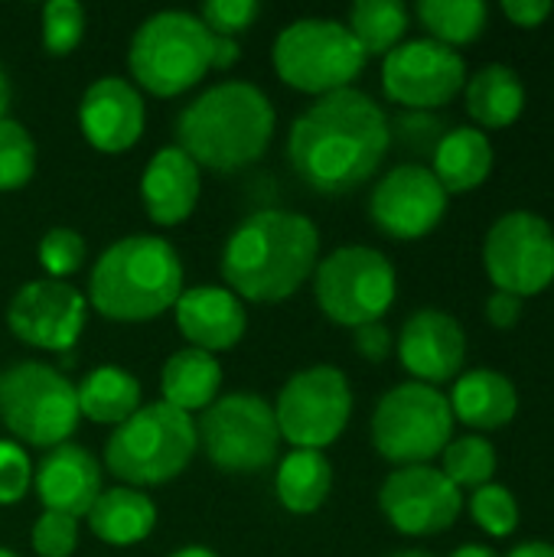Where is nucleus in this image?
<instances>
[{
    "instance_id": "nucleus-1",
    "label": "nucleus",
    "mask_w": 554,
    "mask_h": 557,
    "mask_svg": "<svg viewBox=\"0 0 554 557\" xmlns=\"http://www.w3.org/2000/svg\"><path fill=\"white\" fill-rule=\"evenodd\" d=\"M392 124L385 111L359 88L323 95L291 127L287 160L317 193H349L362 186L385 160Z\"/></svg>"
},
{
    "instance_id": "nucleus-2",
    "label": "nucleus",
    "mask_w": 554,
    "mask_h": 557,
    "mask_svg": "<svg viewBox=\"0 0 554 557\" xmlns=\"http://www.w3.org/2000/svg\"><path fill=\"white\" fill-rule=\"evenodd\" d=\"M320 232L307 215L264 209L248 215L225 242L222 277L235 297L278 304L317 271Z\"/></svg>"
},
{
    "instance_id": "nucleus-3",
    "label": "nucleus",
    "mask_w": 554,
    "mask_h": 557,
    "mask_svg": "<svg viewBox=\"0 0 554 557\" xmlns=\"http://www.w3.org/2000/svg\"><path fill=\"white\" fill-rule=\"evenodd\" d=\"M274 104L251 82H222L183 108L176 147L206 170L235 173L255 163L274 137Z\"/></svg>"
},
{
    "instance_id": "nucleus-4",
    "label": "nucleus",
    "mask_w": 554,
    "mask_h": 557,
    "mask_svg": "<svg viewBox=\"0 0 554 557\" xmlns=\"http://www.w3.org/2000/svg\"><path fill=\"white\" fill-rule=\"evenodd\" d=\"M91 304L118 323H144L176 307L183 294V264L176 248L157 235H127L114 242L91 268Z\"/></svg>"
},
{
    "instance_id": "nucleus-5",
    "label": "nucleus",
    "mask_w": 554,
    "mask_h": 557,
    "mask_svg": "<svg viewBox=\"0 0 554 557\" xmlns=\"http://www.w3.org/2000/svg\"><path fill=\"white\" fill-rule=\"evenodd\" d=\"M196 447L193 418L167 401H153L114 428L104 447V463L118 480L131 483V490L160 486L186 470Z\"/></svg>"
},
{
    "instance_id": "nucleus-6",
    "label": "nucleus",
    "mask_w": 554,
    "mask_h": 557,
    "mask_svg": "<svg viewBox=\"0 0 554 557\" xmlns=\"http://www.w3.org/2000/svg\"><path fill=\"white\" fill-rule=\"evenodd\" d=\"M127 65L147 91L160 98L183 95L212 69V33L193 13H153L131 39Z\"/></svg>"
},
{
    "instance_id": "nucleus-7",
    "label": "nucleus",
    "mask_w": 554,
    "mask_h": 557,
    "mask_svg": "<svg viewBox=\"0 0 554 557\" xmlns=\"http://www.w3.org/2000/svg\"><path fill=\"white\" fill-rule=\"evenodd\" d=\"M78 418L75 385L52 366L26 359L3 372L0 421L16 441L52 450L72 437Z\"/></svg>"
},
{
    "instance_id": "nucleus-8",
    "label": "nucleus",
    "mask_w": 554,
    "mask_h": 557,
    "mask_svg": "<svg viewBox=\"0 0 554 557\" xmlns=\"http://www.w3.org/2000/svg\"><path fill=\"white\" fill-rule=\"evenodd\" d=\"M366 52L340 20L307 16L294 20L274 39V69L281 82L307 95H333L349 88L362 72Z\"/></svg>"
},
{
    "instance_id": "nucleus-9",
    "label": "nucleus",
    "mask_w": 554,
    "mask_h": 557,
    "mask_svg": "<svg viewBox=\"0 0 554 557\" xmlns=\"http://www.w3.org/2000/svg\"><path fill=\"white\" fill-rule=\"evenodd\" d=\"M454 441V411L444 392L421 382L395 385L372 414L376 450L398 467H421Z\"/></svg>"
},
{
    "instance_id": "nucleus-10",
    "label": "nucleus",
    "mask_w": 554,
    "mask_h": 557,
    "mask_svg": "<svg viewBox=\"0 0 554 557\" xmlns=\"http://www.w3.org/2000/svg\"><path fill=\"white\" fill-rule=\"evenodd\" d=\"M395 268L379 248L346 245L317 264V304L340 326L359 330L379 323L395 304Z\"/></svg>"
},
{
    "instance_id": "nucleus-11",
    "label": "nucleus",
    "mask_w": 554,
    "mask_h": 557,
    "mask_svg": "<svg viewBox=\"0 0 554 557\" xmlns=\"http://www.w3.org/2000/svg\"><path fill=\"white\" fill-rule=\"evenodd\" d=\"M196 441L206 457L225 473H258L271 467L278 457L281 431L274 421V408L248 392L216 398L199 424Z\"/></svg>"
},
{
    "instance_id": "nucleus-12",
    "label": "nucleus",
    "mask_w": 554,
    "mask_h": 557,
    "mask_svg": "<svg viewBox=\"0 0 554 557\" xmlns=\"http://www.w3.org/2000/svg\"><path fill=\"white\" fill-rule=\"evenodd\" d=\"M483 268L496 290L519 300L554 284V228L529 209H513L493 222L483 242Z\"/></svg>"
},
{
    "instance_id": "nucleus-13",
    "label": "nucleus",
    "mask_w": 554,
    "mask_h": 557,
    "mask_svg": "<svg viewBox=\"0 0 554 557\" xmlns=\"http://www.w3.org/2000/svg\"><path fill=\"white\" fill-rule=\"evenodd\" d=\"M353 392L336 366H310L287 379L278 395L274 421L294 450H323L349 424Z\"/></svg>"
},
{
    "instance_id": "nucleus-14",
    "label": "nucleus",
    "mask_w": 554,
    "mask_h": 557,
    "mask_svg": "<svg viewBox=\"0 0 554 557\" xmlns=\"http://www.w3.org/2000/svg\"><path fill=\"white\" fill-rule=\"evenodd\" d=\"M385 95L408 111H434L454 101L467 85V62L438 39H408L382 62Z\"/></svg>"
},
{
    "instance_id": "nucleus-15",
    "label": "nucleus",
    "mask_w": 554,
    "mask_h": 557,
    "mask_svg": "<svg viewBox=\"0 0 554 557\" xmlns=\"http://www.w3.org/2000/svg\"><path fill=\"white\" fill-rule=\"evenodd\" d=\"M379 506L395 532L411 539H428L447 532L460 509V490L431 463L421 467H398L379 490Z\"/></svg>"
},
{
    "instance_id": "nucleus-16",
    "label": "nucleus",
    "mask_w": 554,
    "mask_h": 557,
    "mask_svg": "<svg viewBox=\"0 0 554 557\" xmlns=\"http://www.w3.org/2000/svg\"><path fill=\"white\" fill-rule=\"evenodd\" d=\"M447 212V193L431 173V166L421 163H402L389 170L369 199V215L376 228H382L389 238L415 242L438 228V222Z\"/></svg>"
},
{
    "instance_id": "nucleus-17",
    "label": "nucleus",
    "mask_w": 554,
    "mask_h": 557,
    "mask_svg": "<svg viewBox=\"0 0 554 557\" xmlns=\"http://www.w3.org/2000/svg\"><path fill=\"white\" fill-rule=\"evenodd\" d=\"M88 304L65 281H29L16 290L7 310V323L13 336L26 346L46 352H65L85 330Z\"/></svg>"
},
{
    "instance_id": "nucleus-18",
    "label": "nucleus",
    "mask_w": 554,
    "mask_h": 557,
    "mask_svg": "<svg viewBox=\"0 0 554 557\" xmlns=\"http://www.w3.org/2000/svg\"><path fill=\"white\" fill-rule=\"evenodd\" d=\"M398 359L421 385H441L460 375L467 359V333L457 317L438 307L415 310L398 336Z\"/></svg>"
},
{
    "instance_id": "nucleus-19",
    "label": "nucleus",
    "mask_w": 554,
    "mask_h": 557,
    "mask_svg": "<svg viewBox=\"0 0 554 557\" xmlns=\"http://www.w3.org/2000/svg\"><path fill=\"white\" fill-rule=\"evenodd\" d=\"M78 121L91 147L104 153H124L140 140L147 111L140 91L127 78L108 75L88 85L78 108Z\"/></svg>"
},
{
    "instance_id": "nucleus-20",
    "label": "nucleus",
    "mask_w": 554,
    "mask_h": 557,
    "mask_svg": "<svg viewBox=\"0 0 554 557\" xmlns=\"http://www.w3.org/2000/svg\"><path fill=\"white\" fill-rule=\"evenodd\" d=\"M176 326L186 336L193 349L202 352H222L242 343L248 317L242 300L229 287H189L176 300Z\"/></svg>"
},
{
    "instance_id": "nucleus-21",
    "label": "nucleus",
    "mask_w": 554,
    "mask_h": 557,
    "mask_svg": "<svg viewBox=\"0 0 554 557\" xmlns=\"http://www.w3.org/2000/svg\"><path fill=\"white\" fill-rule=\"evenodd\" d=\"M33 483L46 512L78 519L88 516V509L101 496V467L88 450L75 444H59L42 457Z\"/></svg>"
},
{
    "instance_id": "nucleus-22",
    "label": "nucleus",
    "mask_w": 554,
    "mask_h": 557,
    "mask_svg": "<svg viewBox=\"0 0 554 557\" xmlns=\"http://www.w3.org/2000/svg\"><path fill=\"white\" fill-rule=\"evenodd\" d=\"M140 196L157 225H180L199 202V166L180 147H163L144 170Z\"/></svg>"
},
{
    "instance_id": "nucleus-23",
    "label": "nucleus",
    "mask_w": 554,
    "mask_h": 557,
    "mask_svg": "<svg viewBox=\"0 0 554 557\" xmlns=\"http://www.w3.org/2000/svg\"><path fill=\"white\" fill-rule=\"evenodd\" d=\"M454 421L477 431H500L513 424L519 411V388L509 375L496 369H470L454 382L451 392Z\"/></svg>"
},
{
    "instance_id": "nucleus-24",
    "label": "nucleus",
    "mask_w": 554,
    "mask_h": 557,
    "mask_svg": "<svg viewBox=\"0 0 554 557\" xmlns=\"http://www.w3.org/2000/svg\"><path fill=\"white\" fill-rule=\"evenodd\" d=\"M431 173L444 186V193H473L493 173V144L480 127H451L434 147Z\"/></svg>"
},
{
    "instance_id": "nucleus-25",
    "label": "nucleus",
    "mask_w": 554,
    "mask_h": 557,
    "mask_svg": "<svg viewBox=\"0 0 554 557\" xmlns=\"http://www.w3.org/2000/svg\"><path fill=\"white\" fill-rule=\"evenodd\" d=\"M464 91H467L470 117L490 131L516 124L519 114L526 111V85H522L519 72L503 62L483 65L473 78H467Z\"/></svg>"
},
{
    "instance_id": "nucleus-26",
    "label": "nucleus",
    "mask_w": 554,
    "mask_h": 557,
    "mask_svg": "<svg viewBox=\"0 0 554 557\" xmlns=\"http://www.w3.org/2000/svg\"><path fill=\"white\" fill-rule=\"evenodd\" d=\"M163 401L173 405L176 411H206L222 388V366L216 362L212 352L202 349H180L167 359L163 375H160Z\"/></svg>"
},
{
    "instance_id": "nucleus-27",
    "label": "nucleus",
    "mask_w": 554,
    "mask_h": 557,
    "mask_svg": "<svg viewBox=\"0 0 554 557\" xmlns=\"http://www.w3.org/2000/svg\"><path fill=\"white\" fill-rule=\"evenodd\" d=\"M88 525L108 545H137L153 532L157 506L150 503V496L131 486H118L108 493L101 490V496L88 509Z\"/></svg>"
},
{
    "instance_id": "nucleus-28",
    "label": "nucleus",
    "mask_w": 554,
    "mask_h": 557,
    "mask_svg": "<svg viewBox=\"0 0 554 557\" xmlns=\"http://www.w3.org/2000/svg\"><path fill=\"white\" fill-rule=\"evenodd\" d=\"M78 414L95 424H124L134 411H140V382L121 366H98L75 388Z\"/></svg>"
},
{
    "instance_id": "nucleus-29",
    "label": "nucleus",
    "mask_w": 554,
    "mask_h": 557,
    "mask_svg": "<svg viewBox=\"0 0 554 557\" xmlns=\"http://www.w3.org/2000/svg\"><path fill=\"white\" fill-rule=\"evenodd\" d=\"M278 499L294 516L317 512L333 490V467L323 450H291L274 480Z\"/></svg>"
},
{
    "instance_id": "nucleus-30",
    "label": "nucleus",
    "mask_w": 554,
    "mask_h": 557,
    "mask_svg": "<svg viewBox=\"0 0 554 557\" xmlns=\"http://www.w3.org/2000/svg\"><path fill=\"white\" fill-rule=\"evenodd\" d=\"M346 29L366 55H389L395 46H402V36L408 29V10L398 0H359L349 10Z\"/></svg>"
},
{
    "instance_id": "nucleus-31",
    "label": "nucleus",
    "mask_w": 554,
    "mask_h": 557,
    "mask_svg": "<svg viewBox=\"0 0 554 557\" xmlns=\"http://www.w3.org/2000/svg\"><path fill=\"white\" fill-rule=\"evenodd\" d=\"M418 20L424 23L431 39L454 49L483 36L490 23V7L483 0H421Z\"/></svg>"
},
{
    "instance_id": "nucleus-32",
    "label": "nucleus",
    "mask_w": 554,
    "mask_h": 557,
    "mask_svg": "<svg viewBox=\"0 0 554 557\" xmlns=\"http://www.w3.org/2000/svg\"><path fill=\"white\" fill-rule=\"evenodd\" d=\"M444 467L441 473L457 486V490H480L487 483H493L500 457L496 447L480 437V434H467V437H454L444 447Z\"/></svg>"
},
{
    "instance_id": "nucleus-33",
    "label": "nucleus",
    "mask_w": 554,
    "mask_h": 557,
    "mask_svg": "<svg viewBox=\"0 0 554 557\" xmlns=\"http://www.w3.org/2000/svg\"><path fill=\"white\" fill-rule=\"evenodd\" d=\"M33 170H36V144L29 131L20 121L3 117L0 121V193L23 189L33 180Z\"/></svg>"
},
{
    "instance_id": "nucleus-34",
    "label": "nucleus",
    "mask_w": 554,
    "mask_h": 557,
    "mask_svg": "<svg viewBox=\"0 0 554 557\" xmlns=\"http://www.w3.org/2000/svg\"><path fill=\"white\" fill-rule=\"evenodd\" d=\"M470 516L493 539H509L519 529V503L500 483H487V486L473 490V496H470Z\"/></svg>"
},
{
    "instance_id": "nucleus-35",
    "label": "nucleus",
    "mask_w": 554,
    "mask_h": 557,
    "mask_svg": "<svg viewBox=\"0 0 554 557\" xmlns=\"http://www.w3.org/2000/svg\"><path fill=\"white\" fill-rule=\"evenodd\" d=\"M85 36V10L75 0H49L42 7V46L52 55H69Z\"/></svg>"
},
{
    "instance_id": "nucleus-36",
    "label": "nucleus",
    "mask_w": 554,
    "mask_h": 557,
    "mask_svg": "<svg viewBox=\"0 0 554 557\" xmlns=\"http://www.w3.org/2000/svg\"><path fill=\"white\" fill-rule=\"evenodd\" d=\"M85 261V242L72 228H49L39 242V264L52 281L75 274Z\"/></svg>"
},
{
    "instance_id": "nucleus-37",
    "label": "nucleus",
    "mask_w": 554,
    "mask_h": 557,
    "mask_svg": "<svg viewBox=\"0 0 554 557\" xmlns=\"http://www.w3.org/2000/svg\"><path fill=\"white\" fill-rule=\"evenodd\" d=\"M78 542V519L62 512H42L33 525V552L39 557H69Z\"/></svg>"
},
{
    "instance_id": "nucleus-38",
    "label": "nucleus",
    "mask_w": 554,
    "mask_h": 557,
    "mask_svg": "<svg viewBox=\"0 0 554 557\" xmlns=\"http://www.w3.org/2000/svg\"><path fill=\"white\" fill-rule=\"evenodd\" d=\"M258 16V3L255 0H209L199 13L202 26L212 33V36H235V33H245Z\"/></svg>"
},
{
    "instance_id": "nucleus-39",
    "label": "nucleus",
    "mask_w": 554,
    "mask_h": 557,
    "mask_svg": "<svg viewBox=\"0 0 554 557\" xmlns=\"http://www.w3.org/2000/svg\"><path fill=\"white\" fill-rule=\"evenodd\" d=\"M33 483L29 457L20 444L0 441V506H13L26 496Z\"/></svg>"
},
{
    "instance_id": "nucleus-40",
    "label": "nucleus",
    "mask_w": 554,
    "mask_h": 557,
    "mask_svg": "<svg viewBox=\"0 0 554 557\" xmlns=\"http://www.w3.org/2000/svg\"><path fill=\"white\" fill-rule=\"evenodd\" d=\"M395 127H398L395 134H398L405 144H411L415 150H431V153H434V147L441 144V137L447 134V131H444V121H441V117H431V111L402 114Z\"/></svg>"
},
{
    "instance_id": "nucleus-41",
    "label": "nucleus",
    "mask_w": 554,
    "mask_h": 557,
    "mask_svg": "<svg viewBox=\"0 0 554 557\" xmlns=\"http://www.w3.org/2000/svg\"><path fill=\"white\" fill-rule=\"evenodd\" d=\"M356 352L362 356V359H369V362H385L389 356H392V333H389V326L379 320V323H366V326H359L356 330Z\"/></svg>"
},
{
    "instance_id": "nucleus-42",
    "label": "nucleus",
    "mask_w": 554,
    "mask_h": 557,
    "mask_svg": "<svg viewBox=\"0 0 554 557\" xmlns=\"http://www.w3.org/2000/svg\"><path fill=\"white\" fill-rule=\"evenodd\" d=\"M503 13H506L516 26L535 29V26H542V23L552 16L554 7L549 0H503Z\"/></svg>"
},
{
    "instance_id": "nucleus-43",
    "label": "nucleus",
    "mask_w": 554,
    "mask_h": 557,
    "mask_svg": "<svg viewBox=\"0 0 554 557\" xmlns=\"http://www.w3.org/2000/svg\"><path fill=\"white\" fill-rule=\"evenodd\" d=\"M487 320H490L496 330H513V326L522 320V300L513 297V294L493 290L490 300H487Z\"/></svg>"
},
{
    "instance_id": "nucleus-44",
    "label": "nucleus",
    "mask_w": 554,
    "mask_h": 557,
    "mask_svg": "<svg viewBox=\"0 0 554 557\" xmlns=\"http://www.w3.org/2000/svg\"><path fill=\"white\" fill-rule=\"evenodd\" d=\"M242 49L229 36H212V69H232L238 62Z\"/></svg>"
},
{
    "instance_id": "nucleus-45",
    "label": "nucleus",
    "mask_w": 554,
    "mask_h": 557,
    "mask_svg": "<svg viewBox=\"0 0 554 557\" xmlns=\"http://www.w3.org/2000/svg\"><path fill=\"white\" fill-rule=\"evenodd\" d=\"M509 557H554V545L552 542H526V545L513 548Z\"/></svg>"
},
{
    "instance_id": "nucleus-46",
    "label": "nucleus",
    "mask_w": 554,
    "mask_h": 557,
    "mask_svg": "<svg viewBox=\"0 0 554 557\" xmlns=\"http://www.w3.org/2000/svg\"><path fill=\"white\" fill-rule=\"evenodd\" d=\"M451 557H500L493 548H487V545H477V542H470V545H460L457 552Z\"/></svg>"
},
{
    "instance_id": "nucleus-47",
    "label": "nucleus",
    "mask_w": 554,
    "mask_h": 557,
    "mask_svg": "<svg viewBox=\"0 0 554 557\" xmlns=\"http://www.w3.org/2000/svg\"><path fill=\"white\" fill-rule=\"evenodd\" d=\"M7 108H10V82H7V75L0 69V121L7 117Z\"/></svg>"
},
{
    "instance_id": "nucleus-48",
    "label": "nucleus",
    "mask_w": 554,
    "mask_h": 557,
    "mask_svg": "<svg viewBox=\"0 0 554 557\" xmlns=\"http://www.w3.org/2000/svg\"><path fill=\"white\" fill-rule=\"evenodd\" d=\"M170 557H219V555H212L209 548H202V545H189V548H180L176 555H170Z\"/></svg>"
},
{
    "instance_id": "nucleus-49",
    "label": "nucleus",
    "mask_w": 554,
    "mask_h": 557,
    "mask_svg": "<svg viewBox=\"0 0 554 557\" xmlns=\"http://www.w3.org/2000/svg\"><path fill=\"white\" fill-rule=\"evenodd\" d=\"M389 557H434V555H428V552H395V555H389Z\"/></svg>"
},
{
    "instance_id": "nucleus-50",
    "label": "nucleus",
    "mask_w": 554,
    "mask_h": 557,
    "mask_svg": "<svg viewBox=\"0 0 554 557\" xmlns=\"http://www.w3.org/2000/svg\"><path fill=\"white\" fill-rule=\"evenodd\" d=\"M0 557H16L13 552H7V548H0Z\"/></svg>"
}]
</instances>
